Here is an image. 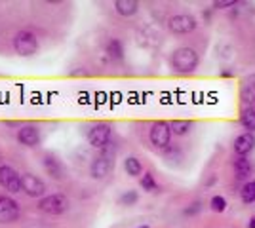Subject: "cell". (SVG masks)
<instances>
[{
    "instance_id": "5b68a950",
    "label": "cell",
    "mask_w": 255,
    "mask_h": 228,
    "mask_svg": "<svg viewBox=\"0 0 255 228\" xmlns=\"http://www.w3.org/2000/svg\"><path fill=\"white\" fill-rule=\"evenodd\" d=\"M149 139H150V143H152V147H154V149H158V151L168 149V145H170V141H171L170 124H168V122H164V120L154 122L149 130Z\"/></svg>"
},
{
    "instance_id": "603a6c76",
    "label": "cell",
    "mask_w": 255,
    "mask_h": 228,
    "mask_svg": "<svg viewBox=\"0 0 255 228\" xmlns=\"http://www.w3.org/2000/svg\"><path fill=\"white\" fill-rule=\"evenodd\" d=\"M139 200V194L135 192V190H126L124 194L118 198V204L124 207H129V206H135Z\"/></svg>"
},
{
    "instance_id": "2e32d148",
    "label": "cell",
    "mask_w": 255,
    "mask_h": 228,
    "mask_svg": "<svg viewBox=\"0 0 255 228\" xmlns=\"http://www.w3.org/2000/svg\"><path fill=\"white\" fill-rule=\"evenodd\" d=\"M240 124H242L244 130H248V133H254L255 131V110L244 107L242 112H240Z\"/></svg>"
},
{
    "instance_id": "44dd1931",
    "label": "cell",
    "mask_w": 255,
    "mask_h": 228,
    "mask_svg": "<svg viewBox=\"0 0 255 228\" xmlns=\"http://www.w3.org/2000/svg\"><path fill=\"white\" fill-rule=\"evenodd\" d=\"M240 196H242V202L244 204H254L255 202V181H248L244 186H242V190H240Z\"/></svg>"
},
{
    "instance_id": "7a4b0ae2",
    "label": "cell",
    "mask_w": 255,
    "mask_h": 228,
    "mask_svg": "<svg viewBox=\"0 0 255 228\" xmlns=\"http://www.w3.org/2000/svg\"><path fill=\"white\" fill-rule=\"evenodd\" d=\"M113 167H115V151L105 147L94 158V162L90 165V175H92V179L101 181V179L109 177V173L113 171Z\"/></svg>"
},
{
    "instance_id": "5bb4252c",
    "label": "cell",
    "mask_w": 255,
    "mask_h": 228,
    "mask_svg": "<svg viewBox=\"0 0 255 228\" xmlns=\"http://www.w3.org/2000/svg\"><path fill=\"white\" fill-rule=\"evenodd\" d=\"M115 10L122 17H131V15L137 13L139 2H135V0H117L115 2Z\"/></svg>"
},
{
    "instance_id": "e0dca14e",
    "label": "cell",
    "mask_w": 255,
    "mask_h": 228,
    "mask_svg": "<svg viewBox=\"0 0 255 228\" xmlns=\"http://www.w3.org/2000/svg\"><path fill=\"white\" fill-rule=\"evenodd\" d=\"M124 169L129 177H139L143 173V163L139 162V158H135V156H128L124 160Z\"/></svg>"
},
{
    "instance_id": "7c38bea8",
    "label": "cell",
    "mask_w": 255,
    "mask_h": 228,
    "mask_svg": "<svg viewBox=\"0 0 255 228\" xmlns=\"http://www.w3.org/2000/svg\"><path fill=\"white\" fill-rule=\"evenodd\" d=\"M42 167L46 169V173L52 177L53 181H63L67 171L65 165L61 163V160H57L53 154H46L42 158Z\"/></svg>"
},
{
    "instance_id": "484cf974",
    "label": "cell",
    "mask_w": 255,
    "mask_h": 228,
    "mask_svg": "<svg viewBox=\"0 0 255 228\" xmlns=\"http://www.w3.org/2000/svg\"><path fill=\"white\" fill-rule=\"evenodd\" d=\"M198 209H200V204H192L191 209H185V213H187V215H192V213H196Z\"/></svg>"
},
{
    "instance_id": "d4e9b609",
    "label": "cell",
    "mask_w": 255,
    "mask_h": 228,
    "mask_svg": "<svg viewBox=\"0 0 255 228\" xmlns=\"http://www.w3.org/2000/svg\"><path fill=\"white\" fill-rule=\"evenodd\" d=\"M234 4H236L234 0H221V2H213V8L225 10V8H229V6H234Z\"/></svg>"
},
{
    "instance_id": "4316f807",
    "label": "cell",
    "mask_w": 255,
    "mask_h": 228,
    "mask_svg": "<svg viewBox=\"0 0 255 228\" xmlns=\"http://www.w3.org/2000/svg\"><path fill=\"white\" fill-rule=\"evenodd\" d=\"M250 228H255V215H254V219L250 221Z\"/></svg>"
},
{
    "instance_id": "9c48e42d",
    "label": "cell",
    "mask_w": 255,
    "mask_h": 228,
    "mask_svg": "<svg viewBox=\"0 0 255 228\" xmlns=\"http://www.w3.org/2000/svg\"><path fill=\"white\" fill-rule=\"evenodd\" d=\"M46 183H44L40 177L32 173H23L21 175V192L29 196V198H44L46 196Z\"/></svg>"
},
{
    "instance_id": "cb8c5ba5",
    "label": "cell",
    "mask_w": 255,
    "mask_h": 228,
    "mask_svg": "<svg viewBox=\"0 0 255 228\" xmlns=\"http://www.w3.org/2000/svg\"><path fill=\"white\" fill-rule=\"evenodd\" d=\"M210 206H212V209L215 213H223L225 209H227V200H225L223 196H213Z\"/></svg>"
},
{
    "instance_id": "ba28073f",
    "label": "cell",
    "mask_w": 255,
    "mask_h": 228,
    "mask_svg": "<svg viewBox=\"0 0 255 228\" xmlns=\"http://www.w3.org/2000/svg\"><path fill=\"white\" fill-rule=\"evenodd\" d=\"M0 186L10 194L21 192V173L10 165H0Z\"/></svg>"
},
{
    "instance_id": "d6986e66",
    "label": "cell",
    "mask_w": 255,
    "mask_h": 228,
    "mask_svg": "<svg viewBox=\"0 0 255 228\" xmlns=\"http://www.w3.org/2000/svg\"><path fill=\"white\" fill-rule=\"evenodd\" d=\"M107 54H109V57L120 61V59L124 57V44L120 42L118 38H111V40L107 42Z\"/></svg>"
},
{
    "instance_id": "f1b7e54d",
    "label": "cell",
    "mask_w": 255,
    "mask_h": 228,
    "mask_svg": "<svg viewBox=\"0 0 255 228\" xmlns=\"http://www.w3.org/2000/svg\"><path fill=\"white\" fill-rule=\"evenodd\" d=\"M0 162H2V154H0ZM0 165H2V163H0Z\"/></svg>"
},
{
    "instance_id": "ffe728a7",
    "label": "cell",
    "mask_w": 255,
    "mask_h": 228,
    "mask_svg": "<svg viewBox=\"0 0 255 228\" xmlns=\"http://www.w3.org/2000/svg\"><path fill=\"white\" fill-rule=\"evenodd\" d=\"M240 97H242V101H244V105L248 109L255 110V84H250V86L242 87Z\"/></svg>"
},
{
    "instance_id": "83f0119b",
    "label": "cell",
    "mask_w": 255,
    "mask_h": 228,
    "mask_svg": "<svg viewBox=\"0 0 255 228\" xmlns=\"http://www.w3.org/2000/svg\"><path fill=\"white\" fill-rule=\"evenodd\" d=\"M137 228H149V225H141V227H137Z\"/></svg>"
},
{
    "instance_id": "3957f363",
    "label": "cell",
    "mask_w": 255,
    "mask_h": 228,
    "mask_svg": "<svg viewBox=\"0 0 255 228\" xmlns=\"http://www.w3.org/2000/svg\"><path fill=\"white\" fill-rule=\"evenodd\" d=\"M38 48H40L38 38L29 29H21V31H17L15 36H13V50L21 55V57H31V55H34L38 52Z\"/></svg>"
},
{
    "instance_id": "6da1fadb",
    "label": "cell",
    "mask_w": 255,
    "mask_h": 228,
    "mask_svg": "<svg viewBox=\"0 0 255 228\" xmlns=\"http://www.w3.org/2000/svg\"><path fill=\"white\" fill-rule=\"evenodd\" d=\"M171 67L173 71H177L181 75H191L196 71V67L200 63V57H198V52L194 48H189V46H183V48H177L173 54H171Z\"/></svg>"
},
{
    "instance_id": "4fadbf2b",
    "label": "cell",
    "mask_w": 255,
    "mask_h": 228,
    "mask_svg": "<svg viewBox=\"0 0 255 228\" xmlns=\"http://www.w3.org/2000/svg\"><path fill=\"white\" fill-rule=\"evenodd\" d=\"M255 149V133H242L234 139V152L238 156H248Z\"/></svg>"
},
{
    "instance_id": "9a60e30c",
    "label": "cell",
    "mask_w": 255,
    "mask_h": 228,
    "mask_svg": "<svg viewBox=\"0 0 255 228\" xmlns=\"http://www.w3.org/2000/svg\"><path fill=\"white\" fill-rule=\"evenodd\" d=\"M191 128H192L191 120H173V122L170 124V131L173 133V135H177V137L189 135Z\"/></svg>"
},
{
    "instance_id": "8992f818",
    "label": "cell",
    "mask_w": 255,
    "mask_h": 228,
    "mask_svg": "<svg viewBox=\"0 0 255 228\" xmlns=\"http://www.w3.org/2000/svg\"><path fill=\"white\" fill-rule=\"evenodd\" d=\"M111 137H113V128L109 124H105V122L96 124L92 130L88 131V143H90V147L99 149V151H103L105 147L111 145Z\"/></svg>"
},
{
    "instance_id": "277c9868",
    "label": "cell",
    "mask_w": 255,
    "mask_h": 228,
    "mask_svg": "<svg viewBox=\"0 0 255 228\" xmlns=\"http://www.w3.org/2000/svg\"><path fill=\"white\" fill-rule=\"evenodd\" d=\"M69 207H71V202L61 192L48 194L38 200V209L46 215H63V213L69 211Z\"/></svg>"
},
{
    "instance_id": "7402d4cb",
    "label": "cell",
    "mask_w": 255,
    "mask_h": 228,
    "mask_svg": "<svg viewBox=\"0 0 255 228\" xmlns=\"http://www.w3.org/2000/svg\"><path fill=\"white\" fill-rule=\"evenodd\" d=\"M141 188L147 190V192H156L158 190V183L154 181V177L150 171H145L143 177H141Z\"/></svg>"
},
{
    "instance_id": "ac0fdd59",
    "label": "cell",
    "mask_w": 255,
    "mask_h": 228,
    "mask_svg": "<svg viewBox=\"0 0 255 228\" xmlns=\"http://www.w3.org/2000/svg\"><path fill=\"white\" fill-rule=\"evenodd\" d=\"M234 169L238 173L236 175L238 179H246V177H250V173H252V163H250V160L246 156H238L234 160Z\"/></svg>"
},
{
    "instance_id": "8fae6325",
    "label": "cell",
    "mask_w": 255,
    "mask_h": 228,
    "mask_svg": "<svg viewBox=\"0 0 255 228\" xmlns=\"http://www.w3.org/2000/svg\"><path fill=\"white\" fill-rule=\"evenodd\" d=\"M17 141L21 143L23 147H29V149H34L38 147L40 141H42V135H40V130L32 124H27V126H21L17 130Z\"/></svg>"
},
{
    "instance_id": "30bf717a",
    "label": "cell",
    "mask_w": 255,
    "mask_h": 228,
    "mask_svg": "<svg viewBox=\"0 0 255 228\" xmlns=\"http://www.w3.org/2000/svg\"><path fill=\"white\" fill-rule=\"evenodd\" d=\"M196 19L191 13H175L168 19V29L175 34H189L196 29Z\"/></svg>"
},
{
    "instance_id": "52a82bcc",
    "label": "cell",
    "mask_w": 255,
    "mask_h": 228,
    "mask_svg": "<svg viewBox=\"0 0 255 228\" xmlns=\"http://www.w3.org/2000/svg\"><path fill=\"white\" fill-rule=\"evenodd\" d=\"M21 206L10 198V196H0V225H10L19 221Z\"/></svg>"
}]
</instances>
